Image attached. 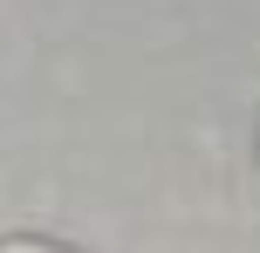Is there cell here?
<instances>
[{
  "label": "cell",
  "instance_id": "cell-1",
  "mask_svg": "<svg viewBox=\"0 0 260 253\" xmlns=\"http://www.w3.org/2000/svg\"><path fill=\"white\" fill-rule=\"evenodd\" d=\"M0 253H69V246H55V240H0Z\"/></svg>",
  "mask_w": 260,
  "mask_h": 253
}]
</instances>
